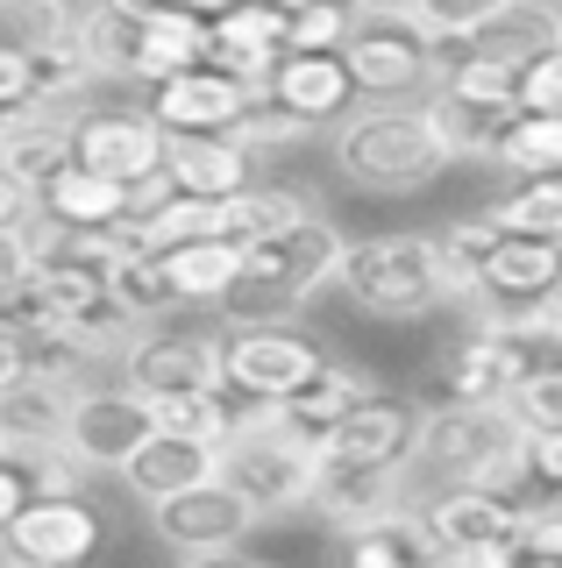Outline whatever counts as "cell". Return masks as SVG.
Masks as SVG:
<instances>
[{"label": "cell", "mask_w": 562, "mask_h": 568, "mask_svg": "<svg viewBox=\"0 0 562 568\" xmlns=\"http://www.w3.org/2000/svg\"><path fill=\"white\" fill-rule=\"evenodd\" d=\"M335 164L371 200H413L449 171V150L413 100H371L363 114L349 106L335 121Z\"/></svg>", "instance_id": "cell-1"}, {"label": "cell", "mask_w": 562, "mask_h": 568, "mask_svg": "<svg viewBox=\"0 0 562 568\" xmlns=\"http://www.w3.org/2000/svg\"><path fill=\"white\" fill-rule=\"evenodd\" d=\"M335 256H342V235L321 206L307 213L300 227L285 235H263L242 248V271L228 284V320H300L313 298L335 284Z\"/></svg>", "instance_id": "cell-2"}, {"label": "cell", "mask_w": 562, "mask_h": 568, "mask_svg": "<svg viewBox=\"0 0 562 568\" xmlns=\"http://www.w3.org/2000/svg\"><path fill=\"white\" fill-rule=\"evenodd\" d=\"M335 292L371 320H428L442 306V248L434 235H363L342 242Z\"/></svg>", "instance_id": "cell-3"}, {"label": "cell", "mask_w": 562, "mask_h": 568, "mask_svg": "<svg viewBox=\"0 0 562 568\" xmlns=\"http://www.w3.org/2000/svg\"><path fill=\"white\" fill-rule=\"evenodd\" d=\"M342 64L357 100H420L434 85V36L407 14V0H363L342 36Z\"/></svg>", "instance_id": "cell-4"}, {"label": "cell", "mask_w": 562, "mask_h": 568, "mask_svg": "<svg viewBox=\"0 0 562 568\" xmlns=\"http://www.w3.org/2000/svg\"><path fill=\"white\" fill-rule=\"evenodd\" d=\"M313 469H321V455H313L307 440H292L285 426L271 419V405H257L250 419L235 413V426L221 434V476L250 497L257 519H285V511H300L307 490H313Z\"/></svg>", "instance_id": "cell-5"}, {"label": "cell", "mask_w": 562, "mask_h": 568, "mask_svg": "<svg viewBox=\"0 0 562 568\" xmlns=\"http://www.w3.org/2000/svg\"><path fill=\"white\" fill-rule=\"evenodd\" d=\"M420 526L434 540V561H463V568H505L520 555V519L526 497H491L478 484H442L434 497H420Z\"/></svg>", "instance_id": "cell-6"}, {"label": "cell", "mask_w": 562, "mask_h": 568, "mask_svg": "<svg viewBox=\"0 0 562 568\" xmlns=\"http://www.w3.org/2000/svg\"><path fill=\"white\" fill-rule=\"evenodd\" d=\"M150 526H157V540L185 561H242V540H250L257 511H250V497L214 469V476H200V484L157 497Z\"/></svg>", "instance_id": "cell-7"}, {"label": "cell", "mask_w": 562, "mask_h": 568, "mask_svg": "<svg viewBox=\"0 0 562 568\" xmlns=\"http://www.w3.org/2000/svg\"><path fill=\"white\" fill-rule=\"evenodd\" d=\"M313 369H321V342L300 320H235V334L221 342V384L257 405H278Z\"/></svg>", "instance_id": "cell-8"}, {"label": "cell", "mask_w": 562, "mask_h": 568, "mask_svg": "<svg viewBox=\"0 0 562 568\" xmlns=\"http://www.w3.org/2000/svg\"><path fill=\"white\" fill-rule=\"evenodd\" d=\"M505 440H520V419L505 413V398H449L434 413H420L413 462H428L442 484H470L484 455H499Z\"/></svg>", "instance_id": "cell-9"}, {"label": "cell", "mask_w": 562, "mask_h": 568, "mask_svg": "<svg viewBox=\"0 0 562 568\" xmlns=\"http://www.w3.org/2000/svg\"><path fill=\"white\" fill-rule=\"evenodd\" d=\"M100 540H108V526H100V511L86 505L79 490H37L0 526V555H14L29 568H72V561L93 555Z\"/></svg>", "instance_id": "cell-10"}, {"label": "cell", "mask_w": 562, "mask_h": 568, "mask_svg": "<svg viewBox=\"0 0 562 568\" xmlns=\"http://www.w3.org/2000/svg\"><path fill=\"white\" fill-rule=\"evenodd\" d=\"M562 284V242L555 235H513L499 227L470 271V306L478 313H526Z\"/></svg>", "instance_id": "cell-11"}, {"label": "cell", "mask_w": 562, "mask_h": 568, "mask_svg": "<svg viewBox=\"0 0 562 568\" xmlns=\"http://www.w3.org/2000/svg\"><path fill=\"white\" fill-rule=\"evenodd\" d=\"M72 164L108 171L121 185H143L164 171V129L150 106H108V114H72Z\"/></svg>", "instance_id": "cell-12"}, {"label": "cell", "mask_w": 562, "mask_h": 568, "mask_svg": "<svg viewBox=\"0 0 562 568\" xmlns=\"http://www.w3.org/2000/svg\"><path fill=\"white\" fill-rule=\"evenodd\" d=\"M257 100H263L257 85L228 79V71H214V64L200 58V64L171 71V79H157L150 114H157V129H164V135H221V129H235Z\"/></svg>", "instance_id": "cell-13"}, {"label": "cell", "mask_w": 562, "mask_h": 568, "mask_svg": "<svg viewBox=\"0 0 562 568\" xmlns=\"http://www.w3.org/2000/svg\"><path fill=\"white\" fill-rule=\"evenodd\" d=\"M150 434V405L143 390H72V413H64V440L58 448L79 462V469H121L129 448Z\"/></svg>", "instance_id": "cell-14"}, {"label": "cell", "mask_w": 562, "mask_h": 568, "mask_svg": "<svg viewBox=\"0 0 562 568\" xmlns=\"http://www.w3.org/2000/svg\"><path fill=\"white\" fill-rule=\"evenodd\" d=\"M129 390L143 398H179V390H228L221 384V342L214 334H136L121 348Z\"/></svg>", "instance_id": "cell-15"}, {"label": "cell", "mask_w": 562, "mask_h": 568, "mask_svg": "<svg viewBox=\"0 0 562 568\" xmlns=\"http://www.w3.org/2000/svg\"><path fill=\"white\" fill-rule=\"evenodd\" d=\"M285 50V8L278 0H228V8L207 22V64L228 71L242 85H271V64Z\"/></svg>", "instance_id": "cell-16"}, {"label": "cell", "mask_w": 562, "mask_h": 568, "mask_svg": "<svg viewBox=\"0 0 562 568\" xmlns=\"http://www.w3.org/2000/svg\"><path fill=\"white\" fill-rule=\"evenodd\" d=\"M407 476H413V469H392V462H328V455H321L307 505L321 511L335 532H349V526L378 519V511L407 505Z\"/></svg>", "instance_id": "cell-17"}, {"label": "cell", "mask_w": 562, "mask_h": 568, "mask_svg": "<svg viewBox=\"0 0 562 568\" xmlns=\"http://www.w3.org/2000/svg\"><path fill=\"white\" fill-rule=\"evenodd\" d=\"M263 100H278L285 114H300V121L321 129V121H342L349 106H357V79H349L342 50H278Z\"/></svg>", "instance_id": "cell-18"}, {"label": "cell", "mask_w": 562, "mask_h": 568, "mask_svg": "<svg viewBox=\"0 0 562 568\" xmlns=\"http://www.w3.org/2000/svg\"><path fill=\"white\" fill-rule=\"evenodd\" d=\"M413 440H420V413L378 390V398H363L357 413H342L335 426H328L313 455H328V462H392V469H413Z\"/></svg>", "instance_id": "cell-19"}, {"label": "cell", "mask_w": 562, "mask_h": 568, "mask_svg": "<svg viewBox=\"0 0 562 568\" xmlns=\"http://www.w3.org/2000/svg\"><path fill=\"white\" fill-rule=\"evenodd\" d=\"M72 369H37L0 384V448H58L64 413H72Z\"/></svg>", "instance_id": "cell-20"}, {"label": "cell", "mask_w": 562, "mask_h": 568, "mask_svg": "<svg viewBox=\"0 0 562 568\" xmlns=\"http://www.w3.org/2000/svg\"><path fill=\"white\" fill-rule=\"evenodd\" d=\"M221 469V440H200V434H171V426H150L143 440L129 448V462H121V484H129L143 505H157V497L200 484V476Z\"/></svg>", "instance_id": "cell-21"}, {"label": "cell", "mask_w": 562, "mask_h": 568, "mask_svg": "<svg viewBox=\"0 0 562 568\" xmlns=\"http://www.w3.org/2000/svg\"><path fill=\"white\" fill-rule=\"evenodd\" d=\"M257 178V150H242L235 135H164V185L192 192V200H228Z\"/></svg>", "instance_id": "cell-22"}, {"label": "cell", "mask_w": 562, "mask_h": 568, "mask_svg": "<svg viewBox=\"0 0 562 568\" xmlns=\"http://www.w3.org/2000/svg\"><path fill=\"white\" fill-rule=\"evenodd\" d=\"M363 398H378V384L363 377V369H349V363H328V355H321V369H313L307 384H292L285 398L271 405V419L285 426L292 440L321 448V434H328V426H335L342 413H357Z\"/></svg>", "instance_id": "cell-23"}, {"label": "cell", "mask_w": 562, "mask_h": 568, "mask_svg": "<svg viewBox=\"0 0 562 568\" xmlns=\"http://www.w3.org/2000/svg\"><path fill=\"white\" fill-rule=\"evenodd\" d=\"M157 256H164L171 306H221L228 284H235V271H242V248L228 235H192V242L157 248Z\"/></svg>", "instance_id": "cell-24"}, {"label": "cell", "mask_w": 562, "mask_h": 568, "mask_svg": "<svg viewBox=\"0 0 562 568\" xmlns=\"http://www.w3.org/2000/svg\"><path fill=\"white\" fill-rule=\"evenodd\" d=\"M478 58H499V64H526V58H541L549 43H562V8H549V0H505L491 22H478L463 36Z\"/></svg>", "instance_id": "cell-25"}, {"label": "cell", "mask_w": 562, "mask_h": 568, "mask_svg": "<svg viewBox=\"0 0 562 568\" xmlns=\"http://www.w3.org/2000/svg\"><path fill=\"white\" fill-rule=\"evenodd\" d=\"M136 192L121 185V178L108 171H86V164H64V171H50V185L37 192V206L50 213V221H64V227H100V221H121L129 213Z\"/></svg>", "instance_id": "cell-26"}, {"label": "cell", "mask_w": 562, "mask_h": 568, "mask_svg": "<svg viewBox=\"0 0 562 568\" xmlns=\"http://www.w3.org/2000/svg\"><path fill=\"white\" fill-rule=\"evenodd\" d=\"M207 58V22L200 14H185V8H157L136 22V64H129V79H171V71H185V64H200Z\"/></svg>", "instance_id": "cell-27"}, {"label": "cell", "mask_w": 562, "mask_h": 568, "mask_svg": "<svg viewBox=\"0 0 562 568\" xmlns=\"http://www.w3.org/2000/svg\"><path fill=\"white\" fill-rule=\"evenodd\" d=\"M335 540H342V555L363 561V568H420V561H434V540H428V526H420L413 505H392V511H378V519L335 532Z\"/></svg>", "instance_id": "cell-28"}, {"label": "cell", "mask_w": 562, "mask_h": 568, "mask_svg": "<svg viewBox=\"0 0 562 568\" xmlns=\"http://www.w3.org/2000/svg\"><path fill=\"white\" fill-rule=\"evenodd\" d=\"M420 114H428V129L442 135V150H449V164L455 156H491V142H499V129L520 114V106H484V100H463V93H449V85H428V100H420Z\"/></svg>", "instance_id": "cell-29"}, {"label": "cell", "mask_w": 562, "mask_h": 568, "mask_svg": "<svg viewBox=\"0 0 562 568\" xmlns=\"http://www.w3.org/2000/svg\"><path fill=\"white\" fill-rule=\"evenodd\" d=\"M307 213H313L307 192L250 178L242 192H228V200H221V235L235 242V248H250V242H263V235H285V227H300Z\"/></svg>", "instance_id": "cell-30"}, {"label": "cell", "mask_w": 562, "mask_h": 568, "mask_svg": "<svg viewBox=\"0 0 562 568\" xmlns=\"http://www.w3.org/2000/svg\"><path fill=\"white\" fill-rule=\"evenodd\" d=\"M484 164H499V171H513V178L562 171V114H534V106H520V114L499 129V142H491Z\"/></svg>", "instance_id": "cell-31"}, {"label": "cell", "mask_w": 562, "mask_h": 568, "mask_svg": "<svg viewBox=\"0 0 562 568\" xmlns=\"http://www.w3.org/2000/svg\"><path fill=\"white\" fill-rule=\"evenodd\" d=\"M108 292H114V306L143 327V320H157L171 306V284H164V256H157L150 242H129L121 256L108 263Z\"/></svg>", "instance_id": "cell-32"}, {"label": "cell", "mask_w": 562, "mask_h": 568, "mask_svg": "<svg viewBox=\"0 0 562 568\" xmlns=\"http://www.w3.org/2000/svg\"><path fill=\"white\" fill-rule=\"evenodd\" d=\"M491 221L513 227V235H562V171H549V178H513V192L491 206Z\"/></svg>", "instance_id": "cell-33"}, {"label": "cell", "mask_w": 562, "mask_h": 568, "mask_svg": "<svg viewBox=\"0 0 562 568\" xmlns=\"http://www.w3.org/2000/svg\"><path fill=\"white\" fill-rule=\"evenodd\" d=\"M349 22H357L349 0H300L285 8V50H342Z\"/></svg>", "instance_id": "cell-34"}, {"label": "cell", "mask_w": 562, "mask_h": 568, "mask_svg": "<svg viewBox=\"0 0 562 568\" xmlns=\"http://www.w3.org/2000/svg\"><path fill=\"white\" fill-rule=\"evenodd\" d=\"M505 413L520 419V434H541V426H562V363L534 369V377H520L505 390Z\"/></svg>", "instance_id": "cell-35"}, {"label": "cell", "mask_w": 562, "mask_h": 568, "mask_svg": "<svg viewBox=\"0 0 562 568\" xmlns=\"http://www.w3.org/2000/svg\"><path fill=\"white\" fill-rule=\"evenodd\" d=\"M499 8H505V0H407V14L428 36H470L478 22H491Z\"/></svg>", "instance_id": "cell-36"}, {"label": "cell", "mask_w": 562, "mask_h": 568, "mask_svg": "<svg viewBox=\"0 0 562 568\" xmlns=\"http://www.w3.org/2000/svg\"><path fill=\"white\" fill-rule=\"evenodd\" d=\"M22 106H37V50L0 36V121H14Z\"/></svg>", "instance_id": "cell-37"}, {"label": "cell", "mask_w": 562, "mask_h": 568, "mask_svg": "<svg viewBox=\"0 0 562 568\" xmlns=\"http://www.w3.org/2000/svg\"><path fill=\"white\" fill-rule=\"evenodd\" d=\"M520 106H534V114H562V43H549L541 58L520 64Z\"/></svg>", "instance_id": "cell-38"}, {"label": "cell", "mask_w": 562, "mask_h": 568, "mask_svg": "<svg viewBox=\"0 0 562 568\" xmlns=\"http://www.w3.org/2000/svg\"><path fill=\"white\" fill-rule=\"evenodd\" d=\"M526 469H534V490L562 497V426H541V434H526Z\"/></svg>", "instance_id": "cell-39"}, {"label": "cell", "mask_w": 562, "mask_h": 568, "mask_svg": "<svg viewBox=\"0 0 562 568\" xmlns=\"http://www.w3.org/2000/svg\"><path fill=\"white\" fill-rule=\"evenodd\" d=\"M22 497H29V462L22 448H0V526L22 511Z\"/></svg>", "instance_id": "cell-40"}, {"label": "cell", "mask_w": 562, "mask_h": 568, "mask_svg": "<svg viewBox=\"0 0 562 568\" xmlns=\"http://www.w3.org/2000/svg\"><path fill=\"white\" fill-rule=\"evenodd\" d=\"M29 206H37V200H29V192L22 185H14V178L8 171H0V227H14V221H22V213Z\"/></svg>", "instance_id": "cell-41"}, {"label": "cell", "mask_w": 562, "mask_h": 568, "mask_svg": "<svg viewBox=\"0 0 562 568\" xmlns=\"http://www.w3.org/2000/svg\"><path fill=\"white\" fill-rule=\"evenodd\" d=\"M22 369H29V348L14 342L8 327H0V384H8V377H22Z\"/></svg>", "instance_id": "cell-42"}, {"label": "cell", "mask_w": 562, "mask_h": 568, "mask_svg": "<svg viewBox=\"0 0 562 568\" xmlns=\"http://www.w3.org/2000/svg\"><path fill=\"white\" fill-rule=\"evenodd\" d=\"M29 263V248H22V235H14V227H0V284H8L14 271H22Z\"/></svg>", "instance_id": "cell-43"}, {"label": "cell", "mask_w": 562, "mask_h": 568, "mask_svg": "<svg viewBox=\"0 0 562 568\" xmlns=\"http://www.w3.org/2000/svg\"><path fill=\"white\" fill-rule=\"evenodd\" d=\"M164 8H185V14H200V22H214L228 0H164Z\"/></svg>", "instance_id": "cell-44"}, {"label": "cell", "mask_w": 562, "mask_h": 568, "mask_svg": "<svg viewBox=\"0 0 562 568\" xmlns=\"http://www.w3.org/2000/svg\"><path fill=\"white\" fill-rule=\"evenodd\" d=\"M534 313H549V320H555V327H562V284H555V292H549V298H541V306H534Z\"/></svg>", "instance_id": "cell-45"}, {"label": "cell", "mask_w": 562, "mask_h": 568, "mask_svg": "<svg viewBox=\"0 0 562 568\" xmlns=\"http://www.w3.org/2000/svg\"><path fill=\"white\" fill-rule=\"evenodd\" d=\"M555 242H562V235H555Z\"/></svg>", "instance_id": "cell-46"}]
</instances>
